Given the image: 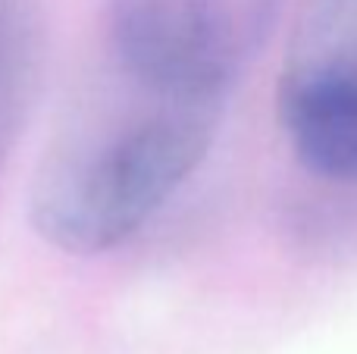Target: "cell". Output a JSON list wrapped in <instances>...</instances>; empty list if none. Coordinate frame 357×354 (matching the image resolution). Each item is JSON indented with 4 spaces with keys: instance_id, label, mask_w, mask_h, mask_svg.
Masks as SVG:
<instances>
[{
    "instance_id": "obj_2",
    "label": "cell",
    "mask_w": 357,
    "mask_h": 354,
    "mask_svg": "<svg viewBox=\"0 0 357 354\" xmlns=\"http://www.w3.org/2000/svg\"><path fill=\"white\" fill-rule=\"evenodd\" d=\"M282 0H113L107 47L169 85L229 98L264 50Z\"/></svg>"
},
{
    "instance_id": "obj_4",
    "label": "cell",
    "mask_w": 357,
    "mask_h": 354,
    "mask_svg": "<svg viewBox=\"0 0 357 354\" xmlns=\"http://www.w3.org/2000/svg\"><path fill=\"white\" fill-rule=\"evenodd\" d=\"M279 85H323L357 98V0H301Z\"/></svg>"
},
{
    "instance_id": "obj_3",
    "label": "cell",
    "mask_w": 357,
    "mask_h": 354,
    "mask_svg": "<svg viewBox=\"0 0 357 354\" xmlns=\"http://www.w3.org/2000/svg\"><path fill=\"white\" fill-rule=\"evenodd\" d=\"M279 123L304 169L357 182V98L323 85H279Z\"/></svg>"
},
{
    "instance_id": "obj_1",
    "label": "cell",
    "mask_w": 357,
    "mask_h": 354,
    "mask_svg": "<svg viewBox=\"0 0 357 354\" xmlns=\"http://www.w3.org/2000/svg\"><path fill=\"white\" fill-rule=\"evenodd\" d=\"M222 110L226 98L169 85L104 50L38 160L35 232L66 254L123 245L197 169Z\"/></svg>"
},
{
    "instance_id": "obj_5",
    "label": "cell",
    "mask_w": 357,
    "mask_h": 354,
    "mask_svg": "<svg viewBox=\"0 0 357 354\" xmlns=\"http://www.w3.org/2000/svg\"><path fill=\"white\" fill-rule=\"evenodd\" d=\"M44 63V22L38 0H0V167L10 157Z\"/></svg>"
}]
</instances>
